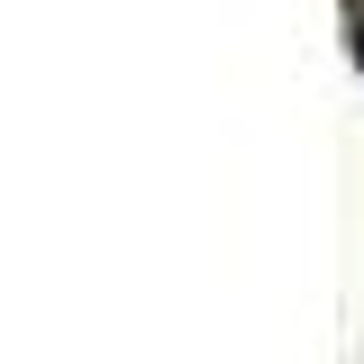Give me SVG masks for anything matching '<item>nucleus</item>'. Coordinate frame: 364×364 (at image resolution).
<instances>
[{
	"label": "nucleus",
	"instance_id": "nucleus-1",
	"mask_svg": "<svg viewBox=\"0 0 364 364\" xmlns=\"http://www.w3.org/2000/svg\"><path fill=\"white\" fill-rule=\"evenodd\" d=\"M355 64H364V18H355Z\"/></svg>",
	"mask_w": 364,
	"mask_h": 364
}]
</instances>
